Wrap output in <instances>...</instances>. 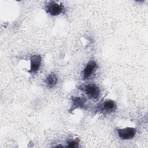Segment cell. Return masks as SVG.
Here are the masks:
<instances>
[{"instance_id": "7", "label": "cell", "mask_w": 148, "mask_h": 148, "mask_svg": "<svg viewBox=\"0 0 148 148\" xmlns=\"http://www.w3.org/2000/svg\"><path fill=\"white\" fill-rule=\"evenodd\" d=\"M57 77L56 74L50 73L49 75L45 80V83L46 86L49 88H52L56 86L57 82Z\"/></svg>"}, {"instance_id": "3", "label": "cell", "mask_w": 148, "mask_h": 148, "mask_svg": "<svg viewBox=\"0 0 148 148\" xmlns=\"http://www.w3.org/2000/svg\"><path fill=\"white\" fill-rule=\"evenodd\" d=\"M117 132L119 138L122 140L132 139L136 134V129L132 127H126L122 129H117Z\"/></svg>"}, {"instance_id": "1", "label": "cell", "mask_w": 148, "mask_h": 148, "mask_svg": "<svg viewBox=\"0 0 148 148\" xmlns=\"http://www.w3.org/2000/svg\"><path fill=\"white\" fill-rule=\"evenodd\" d=\"M64 9L65 8L63 5L53 1L48 2L45 6L46 12L53 16H58L61 14Z\"/></svg>"}, {"instance_id": "6", "label": "cell", "mask_w": 148, "mask_h": 148, "mask_svg": "<svg viewBox=\"0 0 148 148\" xmlns=\"http://www.w3.org/2000/svg\"><path fill=\"white\" fill-rule=\"evenodd\" d=\"M101 110L106 113H111L116 109V103L111 99H108L104 101L102 104Z\"/></svg>"}, {"instance_id": "2", "label": "cell", "mask_w": 148, "mask_h": 148, "mask_svg": "<svg viewBox=\"0 0 148 148\" xmlns=\"http://www.w3.org/2000/svg\"><path fill=\"white\" fill-rule=\"evenodd\" d=\"M79 88L84 91L86 95L91 99H97L100 94L99 88L94 84H88L79 87Z\"/></svg>"}, {"instance_id": "4", "label": "cell", "mask_w": 148, "mask_h": 148, "mask_svg": "<svg viewBox=\"0 0 148 148\" xmlns=\"http://www.w3.org/2000/svg\"><path fill=\"white\" fill-rule=\"evenodd\" d=\"M97 67H98L97 64L93 60L90 61L87 64L86 66H85V68H84V69L82 72L83 79L86 80L90 78L92 76V75L94 73Z\"/></svg>"}, {"instance_id": "9", "label": "cell", "mask_w": 148, "mask_h": 148, "mask_svg": "<svg viewBox=\"0 0 148 148\" xmlns=\"http://www.w3.org/2000/svg\"><path fill=\"white\" fill-rule=\"evenodd\" d=\"M68 145L66 146L67 147H77L79 144L78 139L76 140H71L67 142Z\"/></svg>"}, {"instance_id": "5", "label": "cell", "mask_w": 148, "mask_h": 148, "mask_svg": "<svg viewBox=\"0 0 148 148\" xmlns=\"http://www.w3.org/2000/svg\"><path fill=\"white\" fill-rule=\"evenodd\" d=\"M42 58L38 54H34L31 56L30 62H31V68L29 72L32 73L36 72L39 69L40 66Z\"/></svg>"}, {"instance_id": "8", "label": "cell", "mask_w": 148, "mask_h": 148, "mask_svg": "<svg viewBox=\"0 0 148 148\" xmlns=\"http://www.w3.org/2000/svg\"><path fill=\"white\" fill-rule=\"evenodd\" d=\"M85 102L86 99L83 98L74 97L72 98V106H74L75 108H83L84 106Z\"/></svg>"}]
</instances>
